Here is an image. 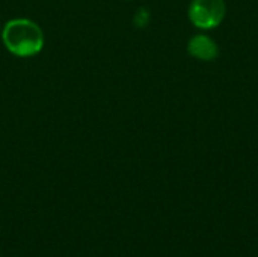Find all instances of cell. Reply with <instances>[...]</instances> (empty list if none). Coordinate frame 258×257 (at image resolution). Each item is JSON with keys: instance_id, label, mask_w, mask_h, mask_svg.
<instances>
[{"instance_id": "cell-1", "label": "cell", "mask_w": 258, "mask_h": 257, "mask_svg": "<svg viewBox=\"0 0 258 257\" xmlns=\"http://www.w3.org/2000/svg\"><path fill=\"white\" fill-rule=\"evenodd\" d=\"M5 47L15 56H32L41 52L44 35L39 26L27 18H15L6 23L2 32Z\"/></svg>"}, {"instance_id": "cell-2", "label": "cell", "mask_w": 258, "mask_h": 257, "mask_svg": "<svg viewBox=\"0 0 258 257\" xmlns=\"http://www.w3.org/2000/svg\"><path fill=\"white\" fill-rule=\"evenodd\" d=\"M225 17L224 0H194L189 8L190 21L200 29H213Z\"/></svg>"}, {"instance_id": "cell-3", "label": "cell", "mask_w": 258, "mask_h": 257, "mask_svg": "<svg viewBox=\"0 0 258 257\" xmlns=\"http://www.w3.org/2000/svg\"><path fill=\"white\" fill-rule=\"evenodd\" d=\"M187 50L192 56L203 59V61H212L218 56V45L215 41H212L209 36L197 35L189 41Z\"/></svg>"}]
</instances>
